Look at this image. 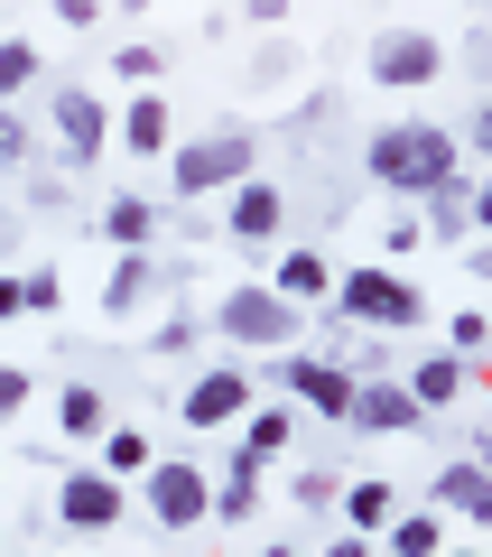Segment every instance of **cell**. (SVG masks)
I'll list each match as a JSON object with an SVG mask.
<instances>
[{
  "mask_svg": "<svg viewBox=\"0 0 492 557\" xmlns=\"http://www.w3.org/2000/svg\"><path fill=\"white\" fill-rule=\"evenodd\" d=\"M362 177L418 205V196H436V186L473 177V168H465V139H455L446 121H391V131L362 139Z\"/></svg>",
  "mask_w": 492,
  "mask_h": 557,
  "instance_id": "1",
  "label": "cell"
},
{
  "mask_svg": "<svg viewBox=\"0 0 492 557\" xmlns=\"http://www.w3.org/2000/svg\"><path fill=\"white\" fill-rule=\"evenodd\" d=\"M242 177H260V131H205V139H177L168 149V196L177 205H205V196H233Z\"/></svg>",
  "mask_w": 492,
  "mask_h": 557,
  "instance_id": "2",
  "label": "cell"
},
{
  "mask_svg": "<svg viewBox=\"0 0 492 557\" xmlns=\"http://www.w3.org/2000/svg\"><path fill=\"white\" fill-rule=\"evenodd\" d=\"M297 325H307V307H288L270 278H242V288H223L205 307V335L242 344V354H297Z\"/></svg>",
  "mask_w": 492,
  "mask_h": 557,
  "instance_id": "3",
  "label": "cell"
},
{
  "mask_svg": "<svg viewBox=\"0 0 492 557\" xmlns=\"http://www.w3.org/2000/svg\"><path fill=\"white\" fill-rule=\"evenodd\" d=\"M325 317L354 325V335H409V325L428 317V298H418L399 270H335V298H325Z\"/></svg>",
  "mask_w": 492,
  "mask_h": 557,
  "instance_id": "4",
  "label": "cell"
},
{
  "mask_svg": "<svg viewBox=\"0 0 492 557\" xmlns=\"http://www.w3.org/2000/svg\"><path fill=\"white\" fill-rule=\"evenodd\" d=\"M139 511H149L158 530H205V520H214V474H205L196 456H158L149 474H139Z\"/></svg>",
  "mask_w": 492,
  "mask_h": 557,
  "instance_id": "5",
  "label": "cell"
},
{
  "mask_svg": "<svg viewBox=\"0 0 492 557\" xmlns=\"http://www.w3.org/2000/svg\"><path fill=\"white\" fill-rule=\"evenodd\" d=\"M47 511H57V530L102 539V530H121V520H131V483H112L102 465H65L57 493H47Z\"/></svg>",
  "mask_w": 492,
  "mask_h": 557,
  "instance_id": "6",
  "label": "cell"
},
{
  "mask_svg": "<svg viewBox=\"0 0 492 557\" xmlns=\"http://www.w3.org/2000/svg\"><path fill=\"white\" fill-rule=\"evenodd\" d=\"M47 131H57V149H65V168H102V149H112V102L102 94H84V84H57L47 94Z\"/></svg>",
  "mask_w": 492,
  "mask_h": 557,
  "instance_id": "7",
  "label": "cell"
},
{
  "mask_svg": "<svg viewBox=\"0 0 492 557\" xmlns=\"http://www.w3.org/2000/svg\"><path fill=\"white\" fill-rule=\"evenodd\" d=\"M354 362H335V354H279V391H288V409H307V418H354Z\"/></svg>",
  "mask_w": 492,
  "mask_h": 557,
  "instance_id": "8",
  "label": "cell"
},
{
  "mask_svg": "<svg viewBox=\"0 0 492 557\" xmlns=\"http://www.w3.org/2000/svg\"><path fill=\"white\" fill-rule=\"evenodd\" d=\"M446 75V38L436 28H381L372 38V84L381 94H428Z\"/></svg>",
  "mask_w": 492,
  "mask_h": 557,
  "instance_id": "9",
  "label": "cell"
},
{
  "mask_svg": "<svg viewBox=\"0 0 492 557\" xmlns=\"http://www.w3.org/2000/svg\"><path fill=\"white\" fill-rule=\"evenodd\" d=\"M251 409H260V381L242 372V362H214V372H196L177 391V418L196 428V437H205V428H242Z\"/></svg>",
  "mask_w": 492,
  "mask_h": 557,
  "instance_id": "10",
  "label": "cell"
},
{
  "mask_svg": "<svg viewBox=\"0 0 492 557\" xmlns=\"http://www.w3.org/2000/svg\"><path fill=\"white\" fill-rule=\"evenodd\" d=\"M279 233H288V186L242 177L233 196H223V242H233V251H279Z\"/></svg>",
  "mask_w": 492,
  "mask_h": 557,
  "instance_id": "11",
  "label": "cell"
},
{
  "mask_svg": "<svg viewBox=\"0 0 492 557\" xmlns=\"http://www.w3.org/2000/svg\"><path fill=\"white\" fill-rule=\"evenodd\" d=\"M344 428H362V437H409V428H428V409L409 399V381L362 372V381H354V418H344Z\"/></svg>",
  "mask_w": 492,
  "mask_h": 557,
  "instance_id": "12",
  "label": "cell"
},
{
  "mask_svg": "<svg viewBox=\"0 0 492 557\" xmlns=\"http://www.w3.org/2000/svg\"><path fill=\"white\" fill-rule=\"evenodd\" d=\"M112 139L131 149L139 168H168V149H177V121H168V94H131L112 112Z\"/></svg>",
  "mask_w": 492,
  "mask_h": 557,
  "instance_id": "13",
  "label": "cell"
},
{
  "mask_svg": "<svg viewBox=\"0 0 492 557\" xmlns=\"http://www.w3.org/2000/svg\"><path fill=\"white\" fill-rule=\"evenodd\" d=\"M428 511H446V520H473V530H492V474L483 465H436L428 474Z\"/></svg>",
  "mask_w": 492,
  "mask_h": 557,
  "instance_id": "14",
  "label": "cell"
},
{
  "mask_svg": "<svg viewBox=\"0 0 492 557\" xmlns=\"http://www.w3.org/2000/svg\"><path fill=\"white\" fill-rule=\"evenodd\" d=\"M270 288L288 307H325L335 298V260L316 251V242H279V270H270Z\"/></svg>",
  "mask_w": 492,
  "mask_h": 557,
  "instance_id": "15",
  "label": "cell"
},
{
  "mask_svg": "<svg viewBox=\"0 0 492 557\" xmlns=\"http://www.w3.org/2000/svg\"><path fill=\"white\" fill-rule=\"evenodd\" d=\"M418 233L436 242V251H473V177L436 186V196H418Z\"/></svg>",
  "mask_w": 492,
  "mask_h": 557,
  "instance_id": "16",
  "label": "cell"
},
{
  "mask_svg": "<svg viewBox=\"0 0 492 557\" xmlns=\"http://www.w3.org/2000/svg\"><path fill=\"white\" fill-rule=\"evenodd\" d=\"M102 428H112V399H102L94 381H65L57 391V437L65 446H102Z\"/></svg>",
  "mask_w": 492,
  "mask_h": 557,
  "instance_id": "17",
  "label": "cell"
},
{
  "mask_svg": "<svg viewBox=\"0 0 492 557\" xmlns=\"http://www.w3.org/2000/svg\"><path fill=\"white\" fill-rule=\"evenodd\" d=\"M335 511H344V530H354V539H381V530L399 520V493H391L381 474H354V483H344V502H335Z\"/></svg>",
  "mask_w": 492,
  "mask_h": 557,
  "instance_id": "18",
  "label": "cell"
},
{
  "mask_svg": "<svg viewBox=\"0 0 492 557\" xmlns=\"http://www.w3.org/2000/svg\"><path fill=\"white\" fill-rule=\"evenodd\" d=\"M465 391H473V362H455V354H428V362L409 372V399H418L428 418H446Z\"/></svg>",
  "mask_w": 492,
  "mask_h": 557,
  "instance_id": "19",
  "label": "cell"
},
{
  "mask_svg": "<svg viewBox=\"0 0 492 557\" xmlns=\"http://www.w3.org/2000/svg\"><path fill=\"white\" fill-rule=\"evenodd\" d=\"M446 548V511H428V502H409V511L381 530V557H436Z\"/></svg>",
  "mask_w": 492,
  "mask_h": 557,
  "instance_id": "20",
  "label": "cell"
},
{
  "mask_svg": "<svg viewBox=\"0 0 492 557\" xmlns=\"http://www.w3.org/2000/svg\"><path fill=\"white\" fill-rule=\"evenodd\" d=\"M149 288H158V260H149V251H121L112 278H102V317H139Z\"/></svg>",
  "mask_w": 492,
  "mask_h": 557,
  "instance_id": "21",
  "label": "cell"
},
{
  "mask_svg": "<svg viewBox=\"0 0 492 557\" xmlns=\"http://www.w3.org/2000/svg\"><path fill=\"white\" fill-rule=\"evenodd\" d=\"M102 242H112V251H149L158 242V205L149 196H112L102 205Z\"/></svg>",
  "mask_w": 492,
  "mask_h": 557,
  "instance_id": "22",
  "label": "cell"
},
{
  "mask_svg": "<svg viewBox=\"0 0 492 557\" xmlns=\"http://www.w3.org/2000/svg\"><path fill=\"white\" fill-rule=\"evenodd\" d=\"M242 446L279 465V456L297 446V409H288V399H270V409H251V418H242Z\"/></svg>",
  "mask_w": 492,
  "mask_h": 557,
  "instance_id": "23",
  "label": "cell"
},
{
  "mask_svg": "<svg viewBox=\"0 0 492 557\" xmlns=\"http://www.w3.org/2000/svg\"><path fill=\"white\" fill-rule=\"evenodd\" d=\"M94 465H102L112 483H139L158 456H149V437H139V428H102V456H94Z\"/></svg>",
  "mask_w": 492,
  "mask_h": 557,
  "instance_id": "24",
  "label": "cell"
},
{
  "mask_svg": "<svg viewBox=\"0 0 492 557\" xmlns=\"http://www.w3.org/2000/svg\"><path fill=\"white\" fill-rule=\"evenodd\" d=\"M288 502H297V511H335L344 474H335V465H288Z\"/></svg>",
  "mask_w": 492,
  "mask_h": 557,
  "instance_id": "25",
  "label": "cell"
},
{
  "mask_svg": "<svg viewBox=\"0 0 492 557\" xmlns=\"http://www.w3.org/2000/svg\"><path fill=\"white\" fill-rule=\"evenodd\" d=\"M38 75H47V65H38V47H28V38H0V102H20Z\"/></svg>",
  "mask_w": 492,
  "mask_h": 557,
  "instance_id": "26",
  "label": "cell"
},
{
  "mask_svg": "<svg viewBox=\"0 0 492 557\" xmlns=\"http://www.w3.org/2000/svg\"><path fill=\"white\" fill-rule=\"evenodd\" d=\"M446 354H455V362H483V354H492V317L455 307V317H446Z\"/></svg>",
  "mask_w": 492,
  "mask_h": 557,
  "instance_id": "27",
  "label": "cell"
},
{
  "mask_svg": "<svg viewBox=\"0 0 492 557\" xmlns=\"http://www.w3.org/2000/svg\"><path fill=\"white\" fill-rule=\"evenodd\" d=\"M196 344H205V317H196V307H177V317L149 325V354H196Z\"/></svg>",
  "mask_w": 492,
  "mask_h": 557,
  "instance_id": "28",
  "label": "cell"
},
{
  "mask_svg": "<svg viewBox=\"0 0 492 557\" xmlns=\"http://www.w3.org/2000/svg\"><path fill=\"white\" fill-rule=\"evenodd\" d=\"M112 75H121V84H158V75H168V47H149V38L112 47Z\"/></svg>",
  "mask_w": 492,
  "mask_h": 557,
  "instance_id": "29",
  "label": "cell"
},
{
  "mask_svg": "<svg viewBox=\"0 0 492 557\" xmlns=\"http://www.w3.org/2000/svg\"><path fill=\"white\" fill-rule=\"evenodd\" d=\"M0 168H38V131H28L10 102H0Z\"/></svg>",
  "mask_w": 492,
  "mask_h": 557,
  "instance_id": "30",
  "label": "cell"
},
{
  "mask_svg": "<svg viewBox=\"0 0 492 557\" xmlns=\"http://www.w3.org/2000/svg\"><path fill=\"white\" fill-rule=\"evenodd\" d=\"M20 298H28V317H57V307H65V278H57V270H28Z\"/></svg>",
  "mask_w": 492,
  "mask_h": 557,
  "instance_id": "31",
  "label": "cell"
},
{
  "mask_svg": "<svg viewBox=\"0 0 492 557\" xmlns=\"http://www.w3.org/2000/svg\"><path fill=\"white\" fill-rule=\"evenodd\" d=\"M260 511V483H214V520H251Z\"/></svg>",
  "mask_w": 492,
  "mask_h": 557,
  "instance_id": "32",
  "label": "cell"
},
{
  "mask_svg": "<svg viewBox=\"0 0 492 557\" xmlns=\"http://www.w3.org/2000/svg\"><path fill=\"white\" fill-rule=\"evenodd\" d=\"M28 391H38V381H28V372H20V362H0V428H10V418H20V409H28Z\"/></svg>",
  "mask_w": 492,
  "mask_h": 557,
  "instance_id": "33",
  "label": "cell"
},
{
  "mask_svg": "<svg viewBox=\"0 0 492 557\" xmlns=\"http://www.w3.org/2000/svg\"><path fill=\"white\" fill-rule=\"evenodd\" d=\"M473 242H492V168H473Z\"/></svg>",
  "mask_w": 492,
  "mask_h": 557,
  "instance_id": "34",
  "label": "cell"
},
{
  "mask_svg": "<svg viewBox=\"0 0 492 557\" xmlns=\"http://www.w3.org/2000/svg\"><path fill=\"white\" fill-rule=\"evenodd\" d=\"M455 139H465V149H483V159H492V94L473 102V121H465V131H455Z\"/></svg>",
  "mask_w": 492,
  "mask_h": 557,
  "instance_id": "35",
  "label": "cell"
},
{
  "mask_svg": "<svg viewBox=\"0 0 492 557\" xmlns=\"http://www.w3.org/2000/svg\"><path fill=\"white\" fill-rule=\"evenodd\" d=\"M260 465H270V456H251V446H233V456H223V483H260Z\"/></svg>",
  "mask_w": 492,
  "mask_h": 557,
  "instance_id": "36",
  "label": "cell"
},
{
  "mask_svg": "<svg viewBox=\"0 0 492 557\" xmlns=\"http://www.w3.org/2000/svg\"><path fill=\"white\" fill-rule=\"evenodd\" d=\"M57 20H65V28H94V20H102V0H57Z\"/></svg>",
  "mask_w": 492,
  "mask_h": 557,
  "instance_id": "37",
  "label": "cell"
},
{
  "mask_svg": "<svg viewBox=\"0 0 492 557\" xmlns=\"http://www.w3.org/2000/svg\"><path fill=\"white\" fill-rule=\"evenodd\" d=\"M325 557H381V539H354V530H344V539H325Z\"/></svg>",
  "mask_w": 492,
  "mask_h": 557,
  "instance_id": "38",
  "label": "cell"
},
{
  "mask_svg": "<svg viewBox=\"0 0 492 557\" xmlns=\"http://www.w3.org/2000/svg\"><path fill=\"white\" fill-rule=\"evenodd\" d=\"M10 317H28V298H20V278L0 270V325H10Z\"/></svg>",
  "mask_w": 492,
  "mask_h": 557,
  "instance_id": "39",
  "label": "cell"
},
{
  "mask_svg": "<svg viewBox=\"0 0 492 557\" xmlns=\"http://www.w3.org/2000/svg\"><path fill=\"white\" fill-rule=\"evenodd\" d=\"M242 10H251L260 28H279V20H288V10H297V0H242Z\"/></svg>",
  "mask_w": 492,
  "mask_h": 557,
  "instance_id": "40",
  "label": "cell"
},
{
  "mask_svg": "<svg viewBox=\"0 0 492 557\" xmlns=\"http://www.w3.org/2000/svg\"><path fill=\"white\" fill-rule=\"evenodd\" d=\"M465 270H473V278H492V242H473V251H465Z\"/></svg>",
  "mask_w": 492,
  "mask_h": 557,
  "instance_id": "41",
  "label": "cell"
},
{
  "mask_svg": "<svg viewBox=\"0 0 492 557\" xmlns=\"http://www.w3.org/2000/svg\"><path fill=\"white\" fill-rule=\"evenodd\" d=\"M251 557H307V548H297V539H260Z\"/></svg>",
  "mask_w": 492,
  "mask_h": 557,
  "instance_id": "42",
  "label": "cell"
},
{
  "mask_svg": "<svg viewBox=\"0 0 492 557\" xmlns=\"http://www.w3.org/2000/svg\"><path fill=\"white\" fill-rule=\"evenodd\" d=\"M473 465H483V474H492V428H473Z\"/></svg>",
  "mask_w": 492,
  "mask_h": 557,
  "instance_id": "43",
  "label": "cell"
},
{
  "mask_svg": "<svg viewBox=\"0 0 492 557\" xmlns=\"http://www.w3.org/2000/svg\"><path fill=\"white\" fill-rule=\"evenodd\" d=\"M436 557H483V548H465V539H446V548H436Z\"/></svg>",
  "mask_w": 492,
  "mask_h": 557,
  "instance_id": "44",
  "label": "cell"
},
{
  "mask_svg": "<svg viewBox=\"0 0 492 557\" xmlns=\"http://www.w3.org/2000/svg\"><path fill=\"white\" fill-rule=\"evenodd\" d=\"M0 483H10V456H0Z\"/></svg>",
  "mask_w": 492,
  "mask_h": 557,
  "instance_id": "45",
  "label": "cell"
},
{
  "mask_svg": "<svg viewBox=\"0 0 492 557\" xmlns=\"http://www.w3.org/2000/svg\"><path fill=\"white\" fill-rule=\"evenodd\" d=\"M483 381H492V372H483Z\"/></svg>",
  "mask_w": 492,
  "mask_h": 557,
  "instance_id": "46",
  "label": "cell"
}]
</instances>
